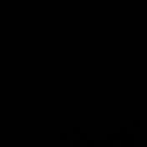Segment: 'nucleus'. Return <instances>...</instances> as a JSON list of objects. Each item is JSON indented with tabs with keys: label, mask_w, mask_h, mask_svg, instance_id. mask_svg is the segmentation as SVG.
Segmentation results:
<instances>
[]
</instances>
